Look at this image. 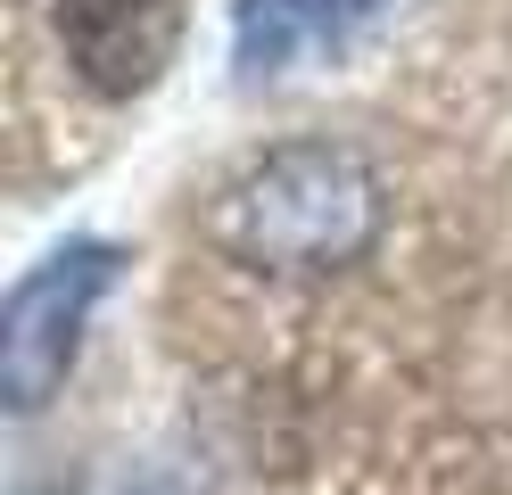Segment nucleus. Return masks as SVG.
Here are the masks:
<instances>
[{"label": "nucleus", "instance_id": "nucleus-3", "mask_svg": "<svg viewBox=\"0 0 512 495\" xmlns=\"http://www.w3.org/2000/svg\"><path fill=\"white\" fill-rule=\"evenodd\" d=\"M190 0H58V50L100 99H141L174 66Z\"/></svg>", "mask_w": 512, "mask_h": 495}, {"label": "nucleus", "instance_id": "nucleus-2", "mask_svg": "<svg viewBox=\"0 0 512 495\" xmlns=\"http://www.w3.org/2000/svg\"><path fill=\"white\" fill-rule=\"evenodd\" d=\"M116 264H124L116 240H67L9 289V306H0V396H9V413H42L67 388L91 306L108 297Z\"/></svg>", "mask_w": 512, "mask_h": 495}, {"label": "nucleus", "instance_id": "nucleus-4", "mask_svg": "<svg viewBox=\"0 0 512 495\" xmlns=\"http://www.w3.org/2000/svg\"><path fill=\"white\" fill-rule=\"evenodd\" d=\"M389 17H397V0H240L232 9V66H240V83H265L298 58H347Z\"/></svg>", "mask_w": 512, "mask_h": 495}, {"label": "nucleus", "instance_id": "nucleus-1", "mask_svg": "<svg viewBox=\"0 0 512 495\" xmlns=\"http://www.w3.org/2000/svg\"><path fill=\"white\" fill-rule=\"evenodd\" d=\"M389 231V182L347 141H281L207 198V248L265 281H331Z\"/></svg>", "mask_w": 512, "mask_h": 495}]
</instances>
